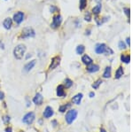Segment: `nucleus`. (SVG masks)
Listing matches in <instances>:
<instances>
[{
    "mask_svg": "<svg viewBox=\"0 0 133 132\" xmlns=\"http://www.w3.org/2000/svg\"><path fill=\"white\" fill-rule=\"evenodd\" d=\"M106 49V45L105 43H98L95 47V53H98V54H102V53H105Z\"/></svg>",
    "mask_w": 133,
    "mask_h": 132,
    "instance_id": "nucleus-8",
    "label": "nucleus"
},
{
    "mask_svg": "<svg viewBox=\"0 0 133 132\" xmlns=\"http://www.w3.org/2000/svg\"><path fill=\"white\" fill-rule=\"evenodd\" d=\"M3 121H4V123H8L10 121V117L8 116V115H5V116H4V118H3Z\"/></svg>",
    "mask_w": 133,
    "mask_h": 132,
    "instance_id": "nucleus-28",
    "label": "nucleus"
},
{
    "mask_svg": "<svg viewBox=\"0 0 133 132\" xmlns=\"http://www.w3.org/2000/svg\"><path fill=\"white\" fill-rule=\"evenodd\" d=\"M84 19H85L86 21H91V16H90V13H89V12H87V13H85Z\"/></svg>",
    "mask_w": 133,
    "mask_h": 132,
    "instance_id": "nucleus-26",
    "label": "nucleus"
},
{
    "mask_svg": "<svg viewBox=\"0 0 133 132\" xmlns=\"http://www.w3.org/2000/svg\"><path fill=\"white\" fill-rule=\"evenodd\" d=\"M70 106V104H68V105H63V106H60L59 108V111L60 112V113H64V112H66V110L68 109V107Z\"/></svg>",
    "mask_w": 133,
    "mask_h": 132,
    "instance_id": "nucleus-24",
    "label": "nucleus"
},
{
    "mask_svg": "<svg viewBox=\"0 0 133 132\" xmlns=\"http://www.w3.org/2000/svg\"><path fill=\"white\" fill-rule=\"evenodd\" d=\"M44 117V118H50V117H52L53 115V110L51 106H47L46 108L44 109V114H43Z\"/></svg>",
    "mask_w": 133,
    "mask_h": 132,
    "instance_id": "nucleus-9",
    "label": "nucleus"
},
{
    "mask_svg": "<svg viewBox=\"0 0 133 132\" xmlns=\"http://www.w3.org/2000/svg\"><path fill=\"white\" fill-rule=\"evenodd\" d=\"M61 22H62V17L59 14H56L52 18V22L51 24V26L53 28H57V27H59L60 26Z\"/></svg>",
    "mask_w": 133,
    "mask_h": 132,
    "instance_id": "nucleus-5",
    "label": "nucleus"
},
{
    "mask_svg": "<svg viewBox=\"0 0 133 132\" xmlns=\"http://www.w3.org/2000/svg\"><path fill=\"white\" fill-rule=\"evenodd\" d=\"M113 51L111 50L110 48L109 47H106V52H105V53H106V54H113Z\"/></svg>",
    "mask_w": 133,
    "mask_h": 132,
    "instance_id": "nucleus-30",
    "label": "nucleus"
},
{
    "mask_svg": "<svg viewBox=\"0 0 133 132\" xmlns=\"http://www.w3.org/2000/svg\"><path fill=\"white\" fill-rule=\"evenodd\" d=\"M87 5V0H80V5L79 8L81 10H84Z\"/></svg>",
    "mask_w": 133,
    "mask_h": 132,
    "instance_id": "nucleus-22",
    "label": "nucleus"
},
{
    "mask_svg": "<svg viewBox=\"0 0 133 132\" xmlns=\"http://www.w3.org/2000/svg\"><path fill=\"white\" fill-rule=\"evenodd\" d=\"M95 1H96L98 4H100V2H101V0H95Z\"/></svg>",
    "mask_w": 133,
    "mask_h": 132,
    "instance_id": "nucleus-36",
    "label": "nucleus"
},
{
    "mask_svg": "<svg viewBox=\"0 0 133 132\" xmlns=\"http://www.w3.org/2000/svg\"><path fill=\"white\" fill-rule=\"evenodd\" d=\"M54 10H55V11H57L58 9H57V7L52 5V6H51V11H52V13H54Z\"/></svg>",
    "mask_w": 133,
    "mask_h": 132,
    "instance_id": "nucleus-32",
    "label": "nucleus"
},
{
    "mask_svg": "<svg viewBox=\"0 0 133 132\" xmlns=\"http://www.w3.org/2000/svg\"><path fill=\"white\" fill-rule=\"evenodd\" d=\"M87 70L90 73H96L99 70V66L98 65H95V64H90V66L87 67Z\"/></svg>",
    "mask_w": 133,
    "mask_h": 132,
    "instance_id": "nucleus-15",
    "label": "nucleus"
},
{
    "mask_svg": "<svg viewBox=\"0 0 133 132\" xmlns=\"http://www.w3.org/2000/svg\"><path fill=\"white\" fill-rule=\"evenodd\" d=\"M35 65H36V60H31L30 62H29V63H27L25 65L24 71L25 72H30V71L35 66Z\"/></svg>",
    "mask_w": 133,
    "mask_h": 132,
    "instance_id": "nucleus-11",
    "label": "nucleus"
},
{
    "mask_svg": "<svg viewBox=\"0 0 133 132\" xmlns=\"http://www.w3.org/2000/svg\"><path fill=\"white\" fill-rule=\"evenodd\" d=\"M82 98H83V94L79 93L77 95H75L74 97H73L72 98V102L75 105H80V103L82 101Z\"/></svg>",
    "mask_w": 133,
    "mask_h": 132,
    "instance_id": "nucleus-12",
    "label": "nucleus"
},
{
    "mask_svg": "<svg viewBox=\"0 0 133 132\" xmlns=\"http://www.w3.org/2000/svg\"><path fill=\"white\" fill-rule=\"evenodd\" d=\"M123 10H124V13H125V14L127 15V17H128V18H130V8H128V7H125Z\"/></svg>",
    "mask_w": 133,
    "mask_h": 132,
    "instance_id": "nucleus-29",
    "label": "nucleus"
},
{
    "mask_svg": "<svg viewBox=\"0 0 133 132\" xmlns=\"http://www.w3.org/2000/svg\"><path fill=\"white\" fill-rule=\"evenodd\" d=\"M5 132H13V130H12L11 127H7L5 129Z\"/></svg>",
    "mask_w": 133,
    "mask_h": 132,
    "instance_id": "nucleus-33",
    "label": "nucleus"
},
{
    "mask_svg": "<svg viewBox=\"0 0 133 132\" xmlns=\"http://www.w3.org/2000/svg\"><path fill=\"white\" fill-rule=\"evenodd\" d=\"M119 48L121 50H125V49H126V45H125V43H124L122 41L119 42Z\"/></svg>",
    "mask_w": 133,
    "mask_h": 132,
    "instance_id": "nucleus-27",
    "label": "nucleus"
},
{
    "mask_svg": "<svg viewBox=\"0 0 133 132\" xmlns=\"http://www.w3.org/2000/svg\"><path fill=\"white\" fill-rule=\"evenodd\" d=\"M35 118H36V115L33 112H30V113H28L22 119V121L26 124H31L33 121H35Z\"/></svg>",
    "mask_w": 133,
    "mask_h": 132,
    "instance_id": "nucleus-4",
    "label": "nucleus"
},
{
    "mask_svg": "<svg viewBox=\"0 0 133 132\" xmlns=\"http://www.w3.org/2000/svg\"><path fill=\"white\" fill-rule=\"evenodd\" d=\"M73 85V82L71 81L70 79H68V78H67V79L65 80V86L64 87H66V88H70V87L72 86Z\"/></svg>",
    "mask_w": 133,
    "mask_h": 132,
    "instance_id": "nucleus-23",
    "label": "nucleus"
},
{
    "mask_svg": "<svg viewBox=\"0 0 133 132\" xmlns=\"http://www.w3.org/2000/svg\"><path fill=\"white\" fill-rule=\"evenodd\" d=\"M101 4H98L96 6H94L92 8V13L93 14H96V15H98V14L101 12Z\"/></svg>",
    "mask_w": 133,
    "mask_h": 132,
    "instance_id": "nucleus-17",
    "label": "nucleus"
},
{
    "mask_svg": "<svg viewBox=\"0 0 133 132\" xmlns=\"http://www.w3.org/2000/svg\"><path fill=\"white\" fill-rule=\"evenodd\" d=\"M121 60L124 63H130V60H131V57H130V55L129 54H122L121 56Z\"/></svg>",
    "mask_w": 133,
    "mask_h": 132,
    "instance_id": "nucleus-18",
    "label": "nucleus"
},
{
    "mask_svg": "<svg viewBox=\"0 0 133 132\" xmlns=\"http://www.w3.org/2000/svg\"><path fill=\"white\" fill-rule=\"evenodd\" d=\"M20 132H24V131H20Z\"/></svg>",
    "mask_w": 133,
    "mask_h": 132,
    "instance_id": "nucleus-38",
    "label": "nucleus"
},
{
    "mask_svg": "<svg viewBox=\"0 0 133 132\" xmlns=\"http://www.w3.org/2000/svg\"><path fill=\"white\" fill-rule=\"evenodd\" d=\"M122 75H123V68H122V66H120L119 68L116 70V72H115V78L119 79V78L122 77Z\"/></svg>",
    "mask_w": 133,
    "mask_h": 132,
    "instance_id": "nucleus-19",
    "label": "nucleus"
},
{
    "mask_svg": "<svg viewBox=\"0 0 133 132\" xmlns=\"http://www.w3.org/2000/svg\"><path fill=\"white\" fill-rule=\"evenodd\" d=\"M111 76V67L110 66H106L105 69V72L103 74L104 78H109Z\"/></svg>",
    "mask_w": 133,
    "mask_h": 132,
    "instance_id": "nucleus-20",
    "label": "nucleus"
},
{
    "mask_svg": "<svg viewBox=\"0 0 133 132\" xmlns=\"http://www.w3.org/2000/svg\"><path fill=\"white\" fill-rule=\"evenodd\" d=\"M59 63H60V57L59 56H55L52 59V62H51V65L49 66V70H52V69H55L57 66H59Z\"/></svg>",
    "mask_w": 133,
    "mask_h": 132,
    "instance_id": "nucleus-6",
    "label": "nucleus"
},
{
    "mask_svg": "<svg viewBox=\"0 0 133 132\" xmlns=\"http://www.w3.org/2000/svg\"><path fill=\"white\" fill-rule=\"evenodd\" d=\"M126 42H127V44H128V45L131 44V39H130V37H128V38L126 39Z\"/></svg>",
    "mask_w": 133,
    "mask_h": 132,
    "instance_id": "nucleus-34",
    "label": "nucleus"
},
{
    "mask_svg": "<svg viewBox=\"0 0 133 132\" xmlns=\"http://www.w3.org/2000/svg\"><path fill=\"white\" fill-rule=\"evenodd\" d=\"M84 50H85V48H84V45H78L76 48V53L77 54H83L84 53Z\"/></svg>",
    "mask_w": 133,
    "mask_h": 132,
    "instance_id": "nucleus-21",
    "label": "nucleus"
},
{
    "mask_svg": "<svg viewBox=\"0 0 133 132\" xmlns=\"http://www.w3.org/2000/svg\"><path fill=\"white\" fill-rule=\"evenodd\" d=\"M94 96H95L94 92H90V98H93Z\"/></svg>",
    "mask_w": 133,
    "mask_h": 132,
    "instance_id": "nucleus-35",
    "label": "nucleus"
},
{
    "mask_svg": "<svg viewBox=\"0 0 133 132\" xmlns=\"http://www.w3.org/2000/svg\"><path fill=\"white\" fill-rule=\"evenodd\" d=\"M35 30L32 27H25L23 28V30L21 31L20 34V37L21 38H29V37H35Z\"/></svg>",
    "mask_w": 133,
    "mask_h": 132,
    "instance_id": "nucleus-2",
    "label": "nucleus"
},
{
    "mask_svg": "<svg viewBox=\"0 0 133 132\" xmlns=\"http://www.w3.org/2000/svg\"><path fill=\"white\" fill-rule=\"evenodd\" d=\"M100 132H106V131L104 130V129H101V130H100Z\"/></svg>",
    "mask_w": 133,
    "mask_h": 132,
    "instance_id": "nucleus-37",
    "label": "nucleus"
},
{
    "mask_svg": "<svg viewBox=\"0 0 133 132\" xmlns=\"http://www.w3.org/2000/svg\"><path fill=\"white\" fill-rule=\"evenodd\" d=\"M26 53V46L24 44H18L14 48V56L17 59H21Z\"/></svg>",
    "mask_w": 133,
    "mask_h": 132,
    "instance_id": "nucleus-1",
    "label": "nucleus"
},
{
    "mask_svg": "<svg viewBox=\"0 0 133 132\" xmlns=\"http://www.w3.org/2000/svg\"><path fill=\"white\" fill-rule=\"evenodd\" d=\"M77 117V111L74 109L69 110L66 114V121L68 122V124H71L73 121L75 120V118Z\"/></svg>",
    "mask_w": 133,
    "mask_h": 132,
    "instance_id": "nucleus-3",
    "label": "nucleus"
},
{
    "mask_svg": "<svg viewBox=\"0 0 133 132\" xmlns=\"http://www.w3.org/2000/svg\"><path fill=\"white\" fill-rule=\"evenodd\" d=\"M82 61H83L84 64L87 65V66H90V64H92V59H91V58H90V56H88V55H84V56H83V58H82Z\"/></svg>",
    "mask_w": 133,
    "mask_h": 132,
    "instance_id": "nucleus-16",
    "label": "nucleus"
},
{
    "mask_svg": "<svg viewBox=\"0 0 133 132\" xmlns=\"http://www.w3.org/2000/svg\"><path fill=\"white\" fill-rule=\"evenodd\" d=\"M4 98H5V94H4L2 91H0V100H3Z\"/></svg>",
    "mask_w": 133,
    "mask_h": 132,
    "instance_id": "nucleus-31",
    "label": "nucleus"
},
{
    "mask_svg": "<svg viewBox=\"0 0 133 132\" xmlns=\"http://www.w3.org/2000/svg\"><path fill=\"white\" fill-rule=\"evenodd\" d=\"M24 20V13L22 12H17L16 13L14 14V21L17 24H20Z\"/></svg>",
    "mask_w": 133,
    "mask_h": 132,
    "instance_id": "nucleus-7",
    "label": "nucleus"
},
{
    "mask_svg": "<svg viewBox=\"0 0 133 132\" xmlns=\"http://www.w3.org/2000/svg\"><path fill=\"white\" fill-rule=\"evenodd\" d=\"M64 89H65L64 85L60 84L57 87V95H58V97H64L66 95V92L64 91Z\"/></svg>",
    "mask_w": 133,
    "mask_h": 132,
    "instance_id": "nucleus-13",
    "label": "nucleus"
},
{
    "mask_svg": "<svg viewBox=\"0 0 133 132\" xmlns=\"http://www.w3.org/2000/svg\"><path fill=\"white\" fill-rule=\"evenodd\" d=\"M12 24H13V21L11 18H5L4 22H3V26L5 27L6 29H10L12 27Z\"/></svg>",
    "mask_w": 133,
    "mask_h": 132,
    "instance_id": "nucleus-14",
    "label": "nucleus"
},
{
    "mask_svg": "<svg viewBox=\"0 0 133 132\" xmlns=\"http://www.w3.org/2000/svg\"><path fill=\"white\" fill-rule=\"evenodd\" d=\"M44 101V97L41 95L40 93H37L36 94V96L34 97L33 98V102L36 104V105H41Z\"/></svg>",
    "mask_w": 133,
    "mask_h": 132,
    "instance_id": "nucleus-10",
    "label": "nucleus"
},
{
    "mask_svg": "<svg viewBox=\"0 0 133 132\" xmlns=\"http://www.w3.org/2000/svg\"><path fill=\"white\" fill-rule=\"evenodd\" d=\"M101 83H102L101 80H98L97 82H94V83L92 84V88H93V89H98V88L99 87V85L101 84Z\"/></svg>",
    "mask_w": 133,
    "mask_h": 132,
    "instance_id": "nucleus-25",
    "label": "nucleus"
}]
</instances>
